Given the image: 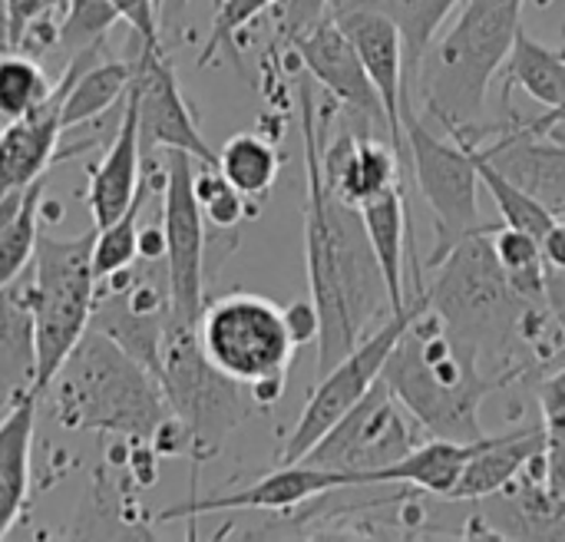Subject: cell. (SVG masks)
<instances>
[{
    "instance_id": "cell-10",
    "label": "cell",
    "mask_w": 565,
    "mask_h": 542,
    "mask_svg": "<svg viewBox=\"0 0 565 542\" xmlns=\"http://www.w3.org/2000/svg\"><path fill=\"white\" fill-rule=\"evenodd\" d=\"M430 305L427 298V288L417 291L411 298V305L397 315H391L377 331H371L351 354H344L331 371H324L295 424V431L288 434L281 454H278V464H298L384 374V364L397 344V338L407 331V325Z\"/></svg>"
},
{
    "instance_id": "cell-40",
    "label": "cell",
    "mask_w": 565,
    "mask_h": 542,
    "mask_svg": "<svg viewBox=\"0 0 565 542\" xmlns=\"http://www.w3.org/2000/svg\"><path fill=\"white\" fill-rule=\"evenodd\" d=\"M53 3H56V0H10V30H13V46H10V50H17L20 36H23L36 20L50 17V7H53Z\"/></svg>"
},
{
    "instance_id": "cell-8",
    "label": "cell",
    "mask_w": 565,
    "mask_h": 542,
    "mask_svg": "<svg viewBox=\"0 0 565 542\" xmlns=\"http://www.w3.org/2000/svg\"><path fill=\"white\" fill-rule=\"evenodd\" d=\"M93 242L96 225L76 238L40 235L30 275V308L36 331V391L43 394L76 348V341L89 331L99 278L93 272Z\"/></svg>"
},
{
    "instance_id": "cell-21",
    "label": "cell",
    "mask_w": 565,
    "mask_h": 542,
    "mask_svg": "<svg viewBox=\"0 0 565 542\" xmlns=\"http://www.w3.org/2000/svg\"><path fill=\"white\" fill-rule=\"evenodd\" d=\"M543 424L516 427L507 434H487L480 450L467 460L450 500H483L507 493L523 474L543 460Z\"/></svg>"
},
{
    "instance_id": "cell-9",
    "label": "cell",
    "mask_w": 565,
    "mask_h": 542,
    "mask_svg": "<svg viewBox=\"0 0 565 542\" xmlns=\"http://www.w3.org/2000/svg\"><path fill=\"white\" fill-rule=\"evenodd\" d=\"M404 142H407V159L414 182L420 195L430 205V215L437 222V248L427 258L434 265L440 255H447L463 235L483 229L480 222V172L473 162V152L460 139H444L437 136L424 113H417L414 96H404Z\"/></svg>"
},
{
    "instance_id": "cell-14",
    "label": "cell",
    "mask_w": 565,
    "mask_h": 542,
    "mask_svg": "<svg viewBox=\"0 0 565 542\" xmlns=\"http://www.w3.org/2000/svg\"><path fill=\"white\" fill-rule=\"evenodd\" d=\"M507 109V106H503ZM454 139L473 142L503 176H510L523 192L543 202L556 219L565 215V142L559 132L536 136L507 109L503 126L454 129Z\"/></svg>"
},
{
    "instance_id": "cell-34",
    "label": "cell",
    "mask_w": 565,
    "mask_h": 542,
    "mask_svg": "<svg viewBox=\"0 0 565 542\" xmlns=\"http://www.w3.org/2000/svg\"><path fill=\"white\" fill-rule=\"evenodd\" d=\"M119 23V13L109 0H66L60 23H56V46L70 56L106 43V33Z\"/></svg>"
},
{
    "instance_id": "cell-12",
    "label": "cell",
    "mask_w": 565,
    "mask_h": 542,
    "mask_svg": "<svg viewBox=\"0 0 565 542\" xmlns=\"http://www.w3.org/2000/svg\"><path fill=\"white\" fill-rule=\"evenodd\" d=\"M417 424L407 421V411L394 401L384 381H377L305 457L301 464L328 467L358 474L361 487L371 470L391 467L401 457H407L420 437Z\"/></svg>"
},
{
    "instance_id": "cell-33",
    "label": "cell",
    "mask_w": 565,
    "mask_h": 542,
    "mask_svg": "<svg viewBox=\"0 0 565 542\" xmlns=\"http://www.w3.org/2000/svg\"><path fill=\"white\" fill-rule=\"evenodd\" d=\"M543 407V457H546V487L565 500V364L540 384Z\"/></svg>"
},
{
    "instance_id": "cell-30",
    "label": "cell",
    "mask_w": 565,
    "mask_h": 542,
    "mask_svg": "<svg viewBox=\"0 0 565 542\" xmlns=\"http://www.w3.org/2000/svg\"><path fill=\"white\" fill-rule=\"evenodd\" d=\"M53 83L46 70L30 53L3 50L0 53V123H13L30 116L53 96Z\"/></svg>"
},
{
    "instance_id": "cell-39",
    "label": "cell",
    "mask_w": 565,
    "mask_h": 542,
    "mask_svg": "<svg viewBox=\"0 0 565 542\" xmlns=\"http://www.w3.org/2000/svg\"><path fill=\"white\" fill-rule=\"evenodd\" d=\"M328 7H331V0H285L281 3V17H278L281 40L295 36L298 30H305L308 23H315L318 17H324Z\"/></svg>"
},
{
    "instance_id": "cell-17",
    "label": "cell",
    "mask_w": 565,
    "mask_h": 542,
    "mask_svg": "<svg viewBox=\"0 0 565 542\" xmlns=\"http://www.w3.org/2000/svg\"><path fill=\"white\" fill-rule=\"evenodd\" d=\"M328 13L338 20V26L354 43V50H358V56H361L381 103H384L391 139H394V146L401 152V162H407L401 109H404V96L411 89H407V63H404V36H401V30L381 10H371V7L354 3V0H331Z\"/></svg>"
},
{
    "instance_id": "cell-23",
    "label": "cell",
    "mask_w": 565,
    "mask_h": 542,
    "mask_svg": "<svg viewBox=\"0 0 565 542\" xmlns=\"http://www.w3.org/2000/svg\"><path fill=\"white\" fill-rule=\"evenodd\" d=\"M36 391V331L30 308V275L0 288V407L10 411Z\"/></svg>"
},
{
    "instance_id": "cell-19",
    "label": "cell",
    "mask_w": 565,
    "mask_h": 542,
    "mask_svg": "<svg viewBox=\"0 0 565 542\" xmlns=\"http://www.w3.org/2000/svg\"><path fill=\"white\" fill-rule=\"evenodd\" d=\"M70 89L66 70L53 83V96L33 109L30 116H20L13 123H3L0 132V195L13 189H26L30 182L43 179L66 152H56L63 136V96Z\"/></svg>"
},
{
    "instance_id": "cell-1",
    "label": "cell",
    "mask_w": 565,
    "mask_h": 542,
    "mask_svg": "<svg viewBox=\"0 0 565 542\" xmlns=\"http://www.w3.org/2000/svg\"><path fill=\"white\" fill-rule=\"evenodd\" d=\"M321 129L315 93L301 83V136H305V262L311 301L321 318L318 378L351 354L394 311L381 262L367 238L361 209L338 199L321 172Z\"/></svg>"
},
{
    "instance_id": "cell-28",
    "label": "cell",
    "mask_w": 565,
    "mask_h": 542,
    "mask_svg": "<svg viewBox=\"0 0 565 542\" xmlns=\"http://www.w3.org/2000/svg\"><path fill=\"white\" fill-rule=\"evenodd\" d=\"M215 166L248 202H262L275 189V182H278L281 156H278V149L265 136H258V132H235L218 149V162Z\"/></svg>"
},
{
    "instance_id": "cell-20",
    "label": "cell",
    "mask_w": 565,
    "mask_h": 542,
    "mask_svg": "<svg viewBox=\"0 0 565 542\" xmlns=\"http://www.w3.org/2000/svg\"><path fill=\"white\" fill-rule=\"evenodd\" d=\"M139 172H142V142H139V103L136 89L129 83L126 106L119 116V126L113 132V142L106 156L89 169V189H86V205L89 219L96 229L116 222L136 199L139 192Z\"/></svg>"
},
{
    "instance_id": "cell-4",
    "label": "cell",
    "mask_w": 565,
    "mask_h": 542,
    "mask_svg": "<svg viewBox=\"0 0 565 542\" xmlns=\"http://www.w3.org/2000/svg\"><path fill=\"white\" fill-rule=\"evenodd\" d=\"M526 0H463L457 20L424 56L417 73L424 116L450 129L480 126L493 76L503 70Z\"/></svg>"
},
{
    "instance_id": "cell-16",
    "label": "cell",
    "mask_w": 565,
    "mask_h": 542,
    "mask_svg": "<svg viewBox=\"0 0 565 542\" xmlns=\"http://www.w3.org/2000/svg\"><path fill=\"white\" fill-rule=\"evenodd\" d=\"M344 487H361L358 474L344 470H328L315 464H278L271 474L262 480L228 490V493H212V497H189L175 507H166L156 513V523H175V520H195L209 513H242V510H295L321 493L344 490Z\"/></svg>"
},
{
    "instance_id": "cell-5",
    "label": "cell",
    "mask_w": 565,
    "mask_h": 542,
    "mask_svg": "<svg viewBox=\"0 0 565 542\" xmlns=\"http://www.w3.org/2000/svg\"><path fill=\"white\" fill-rule=\"evenodd\" d=\"M427 268L434 272V281L424 285L430 298V311L447 325L450 334L477 348L480 358L490 354L493 361H503L513 341H520L516 328L526 305L513 291L493 252L490 225L463 235L447 255H440ZM503 368L510 364L503 361Z\"/></svg>"
},
{
    "instance_id": "cell-18",
    "label": "cell",
    "mask_w": 565,
    "mask_h": 542,
    "mask_svg": "<svg viewBox=\"0 0 565 542\" xmlns=\"http://www.w3.org/2000/svg\"><path fill=\"white\" fill-rule=\"evenodd\" d=\"M324 129H321V172L328 189L344 199L348 205H364L367 199L381 195L384 189L404 182L401 179V152L394 142L377 132H361L354 126H344L334 139H328V109H324Z\"/></svg>"
},
{
    "instance_id": "cell-43",
    "label": "cell",
    "mask_w": 565,
    "mask_h": 542,
    "mask_svg": "<svg viewBox=\"0 0 565 542\" xmlns=\"http://www.w3.org/2000/svg\"><path fill=\"white\" fill-rule=\"evenodd\" d=\"M563 56H565V46H563ZM523 126H526L530 132H536V136H550L553 129L565 126V103L563 106H556V109H546V113H543V116H536V119H523Z\"/></svg>"
},
{
    "instance_id": "cell-44",
    "label": "cell",
    "mask_w": 565,
    "mask_h": 542,
    "mask_svg": "<svg viewBox=\"0 0 565 542\" xmlns=\"http://www.w3.org/2000/svg\"><path fill=\"white\" fill-rule=\"evenodd\" d=\"M189 0H159V26L162 30H179L182 17H185Z\"/></svg>"
},
{
    "instance_id": "cell-15",
    "label": "cell",
    "mask_w": 565,
    "mask_h": 542,
    "mask_svg": "<svg viewBox=\"0 0 565 542\" xmlns=\"http://www.w3.org/2000/svg\"><path fill=\"white\" fill-rule=\"evenodd\" d=\"M132 89L139 103V142L142 152H166L182 149L195 162L215 166L218 152L205 142V136L195 126V116L182 96V86L175 79V70L166 53L139 50Z\"/></svg>"
},
{
    "instance_id": "cell-13",
    "label": "cell",
    "mask_w": 565,
    "mask_h": 542,
    "mask_svg": "<svg viewBox=\"0 0 565 542\" xmlns=\"http://www.w3.org/2000/svg\"><path fill=\"white\" fill-rule=\"evenodd\" d=\"M285 43L298 53L301 66L328 89V96L348 116V126H354L361 132L391 136L384 103H381L354 43L348 40V33L338 26V20L331 13L318 17L315 23H308L305 30H298Z\"/></svg>"
},
{
    "instance_id": "cell-6",
    "label": "cell",
    "mask_w": 565,
    "mask_h": 542,
    "mask_svg": "<svg viewBox=\"0 0 565 542\" xmlns=\"http://www.w3.org/2000/svg\"><path fill=\"white\" fill-rule=\"evenodd\" d=\"M156 381L189 437V457L209 464L222 454L225 440L252 417V391L222 374L202 351L195 325L169 321Z\"/></svg>"
},
{
    "instance_id": "cell-11",
    "label": "cell",
    "mask_w": 565,
    "mask_h": 542,
    "mask_svg": "<svg viewBox=\"0 0 565 542\" xmlns=\"http://www.w3.org/2000/svg\"><path fill=\"white\" fill-rule=\"evenodd\" d=\"M162 162V235H166V285L172 321L199 325L209 281V232L195 199V159L182 149L159 152Z\"/></svg>"
},
{
    "instance_id": "cell-42",
    "label": "cell",
    "mask_w": 565,
    "mask_h": 542,
    "mask_svg": "<svg viewBox=\"0 0 565 542\" xmlns=\"http://www.w3.org/2000/svg\"><path fill=\"white\" fill-rule=\"evenodd\" d=\"M546 308L553 311V318L565 331V272L550 268V265H546Z\"/></svg>"
},
{
    "instance_id": "cell-26",
    "label": "cell",
    "mask_w": 565,
    "mask_h": 542,
    "mask_svg": "<svg viewBox=\"0 0 565 542\" xmlns=\"http://www.w3.org/2000/svg\"><path fill=\"white\" fill-rule=\"evenodd\" d=\"M507 89L520 86L530 99H536L546 109H556L565 103V56L563 50H553L540 40H533L526 30L516 33L510 56L503 63Z\"/></svg>"
},
{
    "instance_id": "cell-24",
    "label": "cell",
    "mask_w": 565,
    "mask_h": 542,
    "mask_svg": "<svg viewBox=\"0 0 565 542\" xmlns=\"http://www.w3.org/2000/svg\"><path fill=\"white\" fill-rule=\"evenodd\" d=\"M487 437L480 440H444V437H430L424 444H417L407 457H401L391 467L371 470L364 477V487H377V483H407L417 487L424 493L444 497L450 500L467 460L480 450Z\"/></svg>"
},
{
    "instance_id": "cell-31",
    "label": "cell",
    "mask_w": 565,
    "mask_h": 542,
    "mask_svg": "<svg viewBox=\"0 0 565 542\" xmlns=\"http://www.w3.org/2000/svg\"><path fill=\"white\" fill-rule=\"evenodd\" d=\"M149 195V182L139 185L132 205L109 225L96 229V242H93V272L99 281H106L109 275L129 268L139 255V229H142V205Z\"/></svg>"
},
{
    "instance_id": "cell-35",
    "label": "cell",
    "mask_w": 565,
    "mask_h": 542,
    "mask_svg": "<svg viewBox=\"0 0 565 542\" xmlns=\"http://www.w3.org/2000/svg\"><path fill=\"white\" fill-rule=\"evenodd\" d=\"M195 172V199L199 209L205 215V225L222 229V232H235L238 222H245L255 209L248 205V199L218 172V166H205Z\"/></svg>"
},
{
    "instance_id": "cell-2",
    "label": "cell",
    "mask_w": 565,
    "mask_h": 542,
    "mask_svg": "<svg viewBox=\"0 0 565 542\" xmlns=\"http://www.w3.org/2000/svg\"><path fill=\"white\" fill-rule=\"evenodd\" d=\"M516 371L487 374L477 348L447 331L430 305L397 338L381 381L407 417L430 437L480 440L487 437L480 407L483 401L516 381Z\"/></svg>"
},
{
    "instance_id": "cell-45",
    "label": "cell",
    "mask_w": 565,
    "mask_h": 542,
    "mask_svg": "<svg viewBox=\"0 0 565 542\" xmlns=\"http://www.w3.org/2000/svg\"><path fill=\"white\" fill-rule=\"evenodd\" d=\"M13 46V30H10V0H0V53Z\"/></svg>"
},
{
    "instance_id": "cell-27",
    "label": "cell",
    "mask_w": 565,
    "mask_h": 542,
    "mask_svg": "<svg viewBox=\"0 0 565 542\" xmlns=\"http://www.w3.org/2000/svg\"><path fill=\"white\" fill-rule=\"evenodd\" d=\"M371 10H381L394 20V26L404 36V63H407V89L417 83V73L424 66V56L437 43L444 23L463 0H354Z\"/></svg>"
},
{
    "instance_id": "cell-41",
    "label": "cell",
    "mask_w": 565,
    "mask_h": 542,
    "mask_svg": "<svg viewBox=\"0 0 565 542\" xmlns=\"http://www.w3.org/2000/svg\"><path fill=\"white\" fill-rule=\"evenodd\" d=\"M540 248H543V258H546V265L550 268H559L565 272V222L563 219H556L553 222V229L540 238Z\"/></svg>"
},
{
    "instance_id": "cell-36",
    "label": "cell",
    "mask_w": 565,
    "mask_h": 542,
    "mask_svg": "<svg viewBox=\"0 0 565 542\" xmlns=\"http://www.w3.org/2000/svg\"><path fill=\"white\" fill-rule=\"evenodd\" d=\"M278 3H285V0H218L215 3V17H212V30L205 36L195 63L199 66H209L222 50H235L238 33L248 23H255L265 10H271Z\"/></svg>"
},
{
    "instance_id": "cell-32",
    "label": "cell",
    "mask_w": 565,
    "mask_h": 542,
    "mask_svg": "<svg viewBox=\"0 0 565 542\" xmlns=\"http://www.w3.org/2000/svg\"><path fill=\"white\" fill-rule=\"evenodd\" d=\"M40 195H43V179L26 185L20 212L0 235V288L20 278L26 265H33L36 242H40Z\"/></svg>"
},
{
    "instance_id": "cell-25",
    "label": "cell",
    "mask_w": 565,
    "mask_h": 542,
    "mask_svg": "<svg viewBox=\"0 0 565 542\" xmlns=\"http://www.w3.org/2000/svg\"><path fill=\"white\" fill-rule=\"evenodd\" d=\"M36 401L40 394H26L0 417V540L10 536L26 507Z\"/></svg>"
},
{
    "instance_id": "cell-29",
    "label": "cell",
    "mask_w": 565,
    "mask_h": 542,
    "mask_svg": "<svg viewBox=\"0 0 565 542\" xmlns=\"http://www.w3.org/2000/svg\"><path fill=\"white\" fill-rule=\"evenodd\" d=\"M463 146L473 152V162H477V172H480V185H487V192L493 195V202H497V209L503 215V225H513V229H523V232L543 238L553 229L556 215L543 202H536L530 192H523L510 176H503L473 142H463Z\"/></svg>"
},
{
    "instance_id": "cell-7",
    "label": "cell",
    "mask_w": 565,
    "mask_h": 542,
    "mask_svg": "<svg viewBox=\"0 0 565 542\" xmlns=\"http://www.w3.org/2000/svg\"><path fill=\"white\" fill-rule=\"evenodd\" d=\"M195 331L205 358L248 387L258 407H271L285 394V378L298 348L275 301L248 291L212 298L205 301Z\"/></svg>"
},
{
    "instance_id": "cell-38",
    "label": "cell",
    "mask_w": 565,
    "mask_h": 542,
    "mask_svg": "<svg viewBox=\"0 0 565 542\" xmlns=\"http://www.w3.org/2000/svg\"><path fill=\"white\" fill-rule=\"evenodd\" d=\"M285 315V325H288V334L295 341V348H305V344H318V331H321V318H318V308L311 298H298L291 305L281 308Z\"/></svg>"
},
{
    "instance_id": "cell-37",
    "label": "cell",
    "mask_w": 565,
    "mask_h": 542,
    "mask_svg": "<svg viewBox=\"0 0 565 542\" xmlns=\"http://www.w3.org/2000/svg\"><path fill=\"white\" fill-rule=\"evenodd\" d=\"M122 23L139 36V50L166 53L162 26H159V0H109Z\"/></svg>"
},
{
    "instance_id": "cell-3",
    "label": "cell",
    "mask_w": 565,
    "mask_h": 542,
    "mask_svg": "<svg viewBox=\"0 0 565 542\" xmlns=\"http://www.w3.org/2000/svg\"><path fill=\"white\" fill-rule=\"evenodd\" d=\"M46 391L63 431L113 434L129 450H156V437L175 417L156 374L99 328L76 341Z\"/></svg>"
},
{
    "instance_id": "cell-22",
    "label": "cell",
    "mask_w": 565,
    "mask_h": 542,
    "mask_svg": "<svg viewBox=\"0 0 565 542\" xmlns=\"http://www.w3.org/2000/svg\"><path fill=\"white\" fill-rule=\"evenodd\" d=\"M361 209L367 238L374 245V255L381 262L391 311H404L414 295H407V258L414 262V225H411V205L404 199V182L384 189L381 195L367 199ZM417 265V262H414Z\"/></svg>"
}]
</instances>
